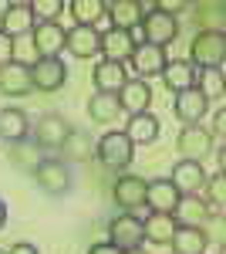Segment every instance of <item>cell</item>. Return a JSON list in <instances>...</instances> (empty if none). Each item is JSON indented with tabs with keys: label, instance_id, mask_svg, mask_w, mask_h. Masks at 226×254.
Segmentation results:
<instances>
[{
	"label": "cell",
	"instance_id": "6da1fadb",
	"mask_svg": "<svg viewBox=\"0 0 226 254\" xmlns=\"http://www.w3.org/2000/svg\"><path fill=\"white\" fill-rule=\"evenodd\" d=\"M94 156H98L101 166H108V170H125V166H132L135 146L122 129H112V132H105V136L94 142Z\"/></svg>",
	"mask_w": 226,
	"mask_h": 254
},
{
	"label": "cell",
	"instance_id": "7a4b0ae2",
	"mask_svg": "<svg viewBox=\"0 0 226 254\" xmlns=\"http://www.w3.org/2000/svg\"><path fill=\"white\" fill-rule=\"evenodd\" d=\"M34 180L44 193L51 196H64L71 190V170L64 159H51V156H41V163L34 166Z\"/></svg>",
	"mask_w": 226,
	"mask_h": 254
},
{
	"label": "cell",
	"instance_id": "3957f363",
	"mask_svg": "<svg viewBox=\"0 0 226 254\" xmlns=\"http://www.w3.org/2000/svg\"><path fill=\"white\" fill-rule=\"evenodd\" d=\"M226 58V38L223 31H199L192 38L189 48V61L192 64H203V68H220Z\"/></svg>",
	"mask_w": 226,
	"mask_h": 254
},
{
	"label": "cell",
	"instance_id": "277c9868",
	"mask_svg": "<svg viewBox=\"0 0 226 254\" xmlns=\"http://www.w3.org/2000/svg\"><path fill=\"white\" fill-rule=\"evenodd\" d=\"M138 31H142L138 44L145 41V44H159V48H166V44H172V41L179 38V20L169 17V14H162V10H152V14L142 17Z\"/></svg>",
	"mask_w": 226,
	"mask_h": 254
},
{
	"label": "cell",
	"instance_id": "5b68a950",
	"mask_svg": "<svg viewBox=\"0 0 226 254\" xmlns=\"http://www.w3.org/2000/svg\"><path fill=\"white\" fill-rule=\"evenodd\" d=\"M108 244H115L118 251H138L145 244L142 237V220L135 214H118L108 224Z\"/></svg>",
	"mask_w": 226,
	"mask_h": 254
},
{
	"label": "cell",
	"instance_id": "8992f818",
	"mask_svg": "<svg viewBox=\"0 0 226 254\" xmlns=\"http://www.w3.org/2000/svg\"><path fill=\"white\" fill-rule=\"evenodd\" d=\"M68 81V68L61 58H38L31 64V88L38 92H57Z\"/></svg>",
	"mask_w": 226,
	"mask_h": 254
},
{
	"label": "cell",
	"instance_id": "52a82bcc",
	"mask_svg": "<svg viewBox=\"0 0 226 254\" xmlns=\"http://www.w3.org/2000/svg\"><path fill=\"white\" fill-rule=\"evenodd\" d=\"M31 38H34V48H38V58H57V55L64 51L68 31H64L57 20H41V24H34Z\"/></svg>",
	"mask_w": 226,
	"mask_h": 254
},
{
	"label": "cell",
	"instance_id": "ba28073f",
	"mask_svg": "<svg viewBox=\"0 0 226 254\" xmlns=\"http://www.w3.org/2000/svg\"><path fill=\"white\" fill-rule=\"evenodd\" d=\"M145 187H149V180H142V176H135V173L118 176L112 196H115V203H118L125 214H135L138 207H145Z\"/></svg>",
	"mask_w": 226,
	"mask_h": 254
},
{
	"label": "cell",
	"instance_id": "9c48e42d",
	"mask_svg": "<svg viewBox=\"0 0 226 254\" xmlns=\"http://www.w3.org/2000/svg\"><path fill=\"white\" fill-rule=\"evenodd\" d=\"M132 71L135 75H142V78H152V75H162V68L169 64V55H166V48H159V44H135L132 51Z\"/></svg>",
	"mask_w": 226,
	"mask_h": 254
},
{
	"label": "cell",
	"instance_id": "30bf717a",
	"mask_svg": "<svg viewBox=\"0 0 226 254\" xmlns=\"http://www.w3.org/2000/svg\"><path fill=\"white\" fill-rule=\"evenodd\" d=\"M34 10H31V3H7L3 7V14H0V31L7 34V38H24V34H31L34 31Z\"/></svg>",
	"mask_w": 226,
	"mask_h": 254
},
{
	"label": "cell",
	"instance_id": "8fae6325",
	"mask_svg": "<svg viewBox=\"0 0 226 254\" xmlns=\"http://www.w3.org/2000/svg\"><path fill=\"white\" fill-rule=\"evenodd\" d=\"M176 146H179L182 159L199 163L206 153H213V132L203 129V126H182V132H179V139H176Z\"/></svg>",
	"mask_w": 226,
	"mask_h": 254
},
{
	"label": "cell",
	"instance_id": "7c38bea8",
	"mask_svg": "<svg viewBox=\"0 0 226 254\" xmlns=\"http://www.w3.org/2000/svg\"><path fill=\"white\" fill-rule=\"evenodd\" d=\"M206 109H209V98L196 85L186 88V92H179L176 102H172V112H176V119H182V126H199V119L206 116Z\"/></svg>",
	"mask_w": 226,
	"mask_h": 254
},
{
	"label": "cell",
	"instance_id": "4fadbf2b",
	"mask_svg": "<svg viewBox=\"0 0 226 254\" xmlns=\"http://www.w3.org/2000/svg\"><path fill=\"white\" fill-rule=\"evenodd\" d=\"M91 81L98 92H105V95H118L125 85H129V68L125 64H118V61H98L91 71Z\"/></svg>",
	"mask_w": 226,
	"mask_h": 254
},
{
	"label": "cell",
	"instance_id": "5bb4252c",
	"mask_svg": "<svg viewBox=\"0 0 226 254\" xmlns=\"http://www.w3.org/2000/svg\"><path fill=\"white\" fill-rule=\"evenodd\" d=\"M71 132V126L61 116H41L34 126V139H38V149H61L64 139Z\"/></svg>",
	"mask_w": 226,
	"mask_h": 254
},
{
	"label": "cell",
	"instance_id": "9a60e30c",
	"mask_svg": "<svg viewBox=\"0 0 226 254\" xmlns=\"http://www.w3.org/2000/svg\"><path fill=\"white\" fill-rule=\"evenodd\" d=\"M135 51V34L129 31H105L101 34V48H98V55H105L101 61H118V64H125V61L132 58Z\"/></svg>",
	"mask_w": 226,
	"mask_h": 254
},
{
	"label": "cell",
	"instance_id": "2e32d148",
	"mask_svg": "<svg viewBox=\"0 0 226 254\" xmlns=\"http://www.w3.org/2000/svg\"><path fill=\"white\" fill-rule=\"evenodd\" d=\"M149 105H152V88L142 78H129V85L118 92V109L129 116H142V112H149Z\"/></svg>",
	"mask_w": 226,
	"mask_h": 254
},
{
	"label": "cell",
	"instance_id": "e0dca14e",
	"mask_svg": "<svg viewBox=\"0 0 226 254\" xmlns=\"http://www.w3.org/2000/svg\"><path fill=\"white\" fill-rule=\"evenodd\" d=\"M179 196L182 193L172 187V180H152L145 187V207H152V214H172Z\"/></svg>",
	"mask_w": 226,
	"mask_h": 254
},
{
	"label": "cell",
	"instance_id": "ac0fdd59",
	"mask_svg": "<svg viewBox=\"0 0 226 254\" xmlns=\"http://www.w3.org/2000/svg\"><path fill=\"white\" fill-rule=\"evenodd\" d=\"M0 92L10 98H20V95H31V68L20 64V61H10L0 68Z\"/></svg>",
	"mask_w": 226,
	"mask_h": 254
},
{
	"label": "cell",
	"instance_id": "d6986e66",
	"mask_svg": "<svg viewBox=\"0 0 226 254\" xmlns=\"http://www.w3.org/2000/svg\"><path fill=\"white\" fill-rule=\"evenodd\" d=\"M172 187L179 190L182 196L196 193L203 183H206V173H203V163H192V159H179L176 166H172Z\"/></svg>",
	"mask_w": 226,
	"mask_h": 254
},
{
	"label": "cell",
	"instance_id": "ffe728a7",
	"mask_svg": "<svg viewBox=\"0 0 226 254\" xmlns=\"http://www.w3.org/2000/svg\"><path fill=\"white\" fill-rule=\"evenodd\" d=\"M105 14L112 17L115 31H129V34H135V31H138V24H142L138 0H112V3H105Z\"/></svg>",
	"mask_w": 226,
	"mask_h": 254
},
{
	"label": "cell",
	"instance_id": "44dd1931",
	"mask_svg": "<svg viewBox=\"0 0 226 254\" xmlns=\"http://www.w3.org/2000/svg\"><path fill=\"white\" fill-rule=\"evenodd\" d=\"M172 217H176V224L179 227H199V224H206L209 217V207L203 196L189 193V196H179V203H176V210H172Z\"/></svg>",
	"mask_w": 226,
	"mask_h": 254
},
{
	"label": "cell",
	"instance_id": "7402d4cb",
	"mask_svg": "<svg viewBox=\"0 0 226 254\" xmlns=\"http://www.w3.org/2000/svg\"><path fill=\"white\" fill-rule=\"evenodd\" d=\"M98 48H101V34L94 27H78L75 24L64 38V51H71L75 58H94Z\"/></svg>",
	"mask_w": 226,
	"mask_h": 254
},
{
	"label": "cell",
	"instance_id": "603a6c76",
	"mask_svg": "<svg viewBox=\"0 0 226 254\" xmlns=\"http://www.w3.org/2000/svg\"><path fill=\"white\" fill-rule=\"evenodd\" d=\"M179 231V224H176V217L172 214H149L142 220V237L149 241V244H169L172 234Z\"/></svg>",
	"mask_w": 226,
	"mask_h": 254
},
{
	"label": "cell",
	"instance_id": "cb8c5ba5",
	"mask_svg": "<svg viewBox=\"0 0 226 254\" xmlns=\"http://www.w3.org/2000/svg\"><path fill=\"white\" fill-rule=\"evenodd\" d=\"M122 132L132 139V146H149V142L159 139V116H152V112L129 116V126H125Z\"/></svg>",
	"mask_w": 226,
	"mask_h": 254
},
{
	"label": "cell",
	"instance_id": "d4e9b609",
	"mask_svg": "<svg viewBox=\"0 0 226 254\" xmlns=\"http://www.w3.org/2000/svg\"><path fill=\"white\" fill-rule=\"evenodd\" d=\"M162 81H166V88L169 92H186V88H192L196 85V64L186 58H179V61H169L166 68H162Z\"/></svg>",
	"mask_w": 226,
	"mask_h": 254
},
{
	"label": "cell",
	"instance_id": "484cf974",
	"mask_svg": "<svg viewBox=\"0 0 226 254\" xmlns=\"http://www.w3.org/2000/svg\"><path fill=\"white\" fill-rule=\"evenodd\" d=\"M206 244H209V234L203 227H179L169 241L172 254H206Z\"/></svg>",
	"mask_w": 226,
	"mask_h": 254
},
{
	"label": "cell",
	"instance_id": "4316f807",
	"mask_svg": "<svg viewBox=\"0 0 226 254\" xmlns=\"http://www.w3.org/2000/svg\"><path fill=\"white\" fill-rule=\"evenodd\" d=\"M31 132V122L20 109H0V139L7 142H20Z\"/></svg>",
	"mask_w": 226,
	"mask_h": 254
},
{
	"label": "cell",
	"instance_id": "83f0119b",
	"mask_svg": "<svg viewBox=\"0 0 226 254\" xmlns=\"http://www.w3.org/2000/svg\"><path fill=\"white\" fill-rule=\"evenodd\" d=\"M68 10L78 27H94L105 17V0H75V3H68Z\"/></svg>",
	"mask_w": 226,
	"mask_h": 254
},
{
	"label": "cell",
	"instance_id": "f1b7e54d",
	"mask_svg": "<svg viewBox=\"0 0 226 254\" xmlns=\"http://www.w3.org/2000/svg\"><path fill=\"white\" fill-rule=\"evenodd\" d=\"M61 153H64V159H71V163H85V159L94 156V146L91 139H88V132H81V129H71L68 132V139H64V146H61Z\"/></svg>",
	"mask_w": 226,
	"mask_h": 254
},
{
	"label": "cell",
	"instance_id": "f546056e",
	"mask_svg": "<svg viewBox=\"0 0 226 254\" xmlns=\"http://www.w3.org/2000/svg\"><path fill=\"white\" fill-rule=\"evenodd\" d=\"M196 88L206 98H223V92H226L223 68H203V71H196Z\"/></svg>",
	"mask_w": 226,
	"mask_h": 254
},
{
	"label": "cell",
	"instance_id": "4dcf8cb0",
	"mask_svg": "<svg viewBox=\"0 0 226 254\" xmlns=\"http://www.w3.org/2000/svg\"><path fill=\"white\" fill-rule=\"evenodd\" d=\"M122 109H118V95H105V92H94L91 102H88V116L98 119V122H112Z\"/></svg>",
	"mask_w": 226,
	"mask_h": 254
},
{
	"label": "cell",
	"instance_id": "1f68e13d",
	"mask_svg": "<svg viewBox=\"0 0 226 254\" xmlns=\"http://www.w3.org/2000/svg\"><path fill=\"white\" fill-rule=\"evenodd\" d=\"M223 203H226V176L216 173L213 180H209V193H206L209 214H223Z\"/></svg>",
	"mask_w": 226,
	"mask_h": 254
},
{
	"label": "cell",
	"instance_id": "d6a6232c",
	"mask_svg": "<svg viewBox=\"0 0 226 254\" xmlns=\"http://www.w3.org/2000/svg\"><path fill=\"white\" fill-rule=\"evenodd\" d=\"M14 61L27 64V68L38 61V48H34V38H31V34H24V38H14Z\"/></svg>",
	"mask_w": 226,
	"mask_h": 254
},
{
	"label": "cell",
	"instance_id": "836d02e7",
	"mask_svg": "<svg viewBox=\"0 0 226 254\" xmlns=\"http://www.w3.org/2000/svg\"><path fill=\"white\" fill-rule=\"evenodd\" d=\"M31 10L41 20H57V14L64 10V3L61 0H31Z\"/></svg>",
	"mask_w": 226,
	"mask_h": 254
},
{
	"label": "cell",
	"instance_id": "e575fe53",
	"mask_svg": "<svg viewBox=\"0 0 226 254\" xmlns=\"http://www.w3.org/2000/svg\"><path fill=\"white\" fill-rule=\"evenodd\" d=\"M10 61H14V38H7V34L0 31V68L10 64Z\"/></svg>",
	"mask_w": 226,
	"mask_h": 254
},
{
	"label": "cell",
	"instance_id": "d590c367",
	"mask_svg": "<svg viewBox=\"0 0 226 254\" xmlns=\"http://www.w3.org/2000/svg\"><path fill=\"white\" fill-rule=\"evenodd\" d=\"M88 254H122L115 244H108V241H101V244H91V251Z\"/></svg>",
	"mask_w": 226,
	"mask_h": 254
},
{
	"label": "cell",
	"instance_id": "8d00e7d4",
	"mask_svg": "<svg viewBox=\"0 0 226 254\" xmlns=\"http://www.w3.org/2000/svg\"><path fill=\"white\" fill-rule=\"evenodd\" d=\"M213 126H216V132L223 136V129H226V109H216V116H213Z\"/></svg>",
	"mask_w": 226,
	"mask_h": 254
},
{
	"label": "cell",
	"instance_id": "74e56055",
	"mask_svg": "<svg viewBox=\"0 0 226 254\" xmlns=\"http://www.w3.org/2000/svg\"><path fill=\"white\" fill-rule=\"evenodd\" d=\"M7 254H38V248H34V244H24V241H20V244H14V248H10Z\"/></svg>",
	"mask_w": 226,
	"mask_h": 254
},
{
	"label": "cell",
	"instance_id": "f35d334b",
	"mask_svg": "<svg viewBox=\"0 0 226 254\" xmlns=\"http://www.w3.org/2000/svg\"><path fill=\"white\" fill-rule=\"evenodd\" d=\"M3 224H7V203L0 200V231H3Z\"/></svg>",
	"mask_w": 226,
	"mask_h": 254
},
{
	"label": "cell",
	"instance_id": "ab89813d",
	"mask_svg": "<svg viewBox=\"0 0 226 254\" xmlns=\"http://www.w3.org/2000/svg\"><path fill=\"white\" fill-rule=\"evenodd\" d=\"M122 254H142V248H138V251H122Z\"/></svg>",
	"mask_w": 226,
	"mask_h": 254
},
{
	"label": "cell",
	"instance_id": "60d3db41",
	"mask_svg": "<svg viewBox=\"0 0 226 254\" xmlns=\"http://www.w3.org/2000/svg\"><path fill=\"white\" fill-rule=\"evenodd\" d=\"M0 254H7V251H0Z\"/></svg>",
	"mask_w": 226,
	"mask_h": 254
}]
</instances>
